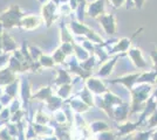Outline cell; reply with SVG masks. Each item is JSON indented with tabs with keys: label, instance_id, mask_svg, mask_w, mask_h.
<instances>
[{
	"label": "cell",
	"instance_id": "cell-1",
	"mask_svg": "<svg viewBox=\"0 0 157 140\" xmlns=\"http://www.w3.org/2000/svg\"><path fill=\"white\" fill-rule=\"evenodd\" d=\"M151 56H152V59H154V63H155V66L157 68V50H155L154 53L151 54Z\"/></svg>",
	"mask_w": 157,
	"mask_h": 140
}]
</instances>
